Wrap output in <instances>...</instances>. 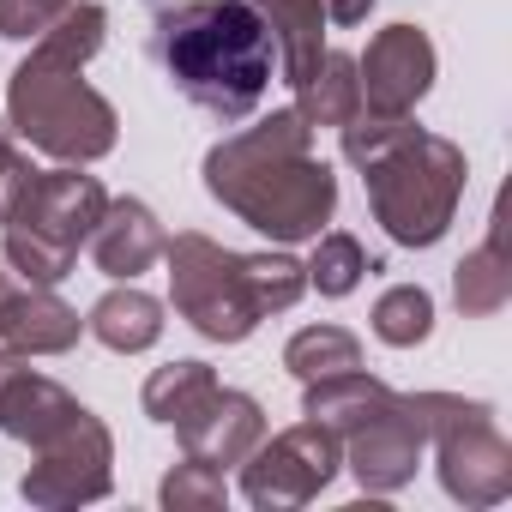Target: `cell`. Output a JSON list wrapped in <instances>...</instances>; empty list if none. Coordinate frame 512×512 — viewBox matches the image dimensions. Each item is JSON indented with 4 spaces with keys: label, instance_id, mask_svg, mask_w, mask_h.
Listing matches in <instances>:
<instances>
[{
    "label": "cell",
    "instance_id": "44dd1931",
    "mask_svg": "<svg viewBox=\"0 0 512 512\" xmlns=\"http://www.w3.org/2000/svg\"><path fill=\"white\" fill-rule=\"evenodd\" d=\"M223 380H217V368L211 362H163L151 380H145V392H139V404H145V416L151 422H163V428H175V422H187L211 392H217Z\"/></svg>",
    "mask_w": 512,
    "mask_h": 512
},
{
    "label": "cell",
    "instance_id": "6da1fadb",
    "mask_svg": "<svg viewBox=\"0 0 512 512\" xmlns=\"http://www.w3.org/2000/svg\"><path fill=\"white\" fill-rule=\"evenodd\" d=\"M205 193L278 247L314 241L338 211V175L314 151L302 109H272L205 151Z\"/></svg>",
    "mask_w": 512,
    "mask_h": 512
},
{
    "label": "cell",
    "instance_id": "7a4b0ae2",
    "mask_svg": "<svg viewBox=\"0 0 512 512\" xmlns=\"http://www.w3.org/2000/svg\"><path fill=\"white\" fill-rule=\"evenodd\" d=\"M109 37V13L97 0H73V7L31 37V55L7 79V127L31 151L55 163H97L121 145V115L115 103L85 79Z\"/></svg>",
    "mask_w": 512,
    "mask_h": 512
},
{
    "label": "cell",
    "instance_id": "9a60e30c",
    "mask_svg": "<svg viewBox=\"0 0 512 512\" xmlns=\"http://www.w3.org/2000/svg\"><path fill=\"white\" fill-rule=\"evenodd\" d=\"M85 404L61 386V380H49V374H37L31 362L7 380V392H0V434L7 440H19V446H37V440H49L61 422H73Z\"/></svg>",
    "mask_w": 512,
    "mask_h": 512
},
{
    "label": "cell",
    "instance_id": "7c38bea8",
    "mask_svg": "<svg viewBox=\"0 0 512 512\" xmlns=\"http://www.w3.org/2000/svg\"><path fill=\"white\" fill-rule=\"evenodd\" d=\"M175 440H181V458H199V464H241L253 446L266 440V404L253 392H235V386H217L187 422H175Z\"/></svg>",
    "mask_w": 512,
    "mask_h": 512
},
{
    "label": "cell",
    "instance_id": "603a6c76",
    "mask_svg": "<svg viewBox=\"0 0 512 512\" xmlns=\"http://www.w3.org/2000/svg\"><path fill=\"white\" fill-rule=\"evenodd\" d=\"M284 368L308 386V380H326V374H350L362 368V344L356 332L344 326H302L290 344H284Z\"/></svg>",
    "mask_w": 512,
    "mask_h": 512
},
{
    "label": "cell",
    "instance_id": "4dcf8cb0",
    "mask_svg": "<svg viewBox=\"0 0 512 512\" xmlns=\"http://www.w3.org/2000/svg\"><path fill=\"white\" fill-rule=\"evenodd\" d=\"M25 362H31V356H19V350H0V392H7V380H13Z\"/></svg>",
    "mask_w": 512,
    "mask_h": 512
},
{
    "label": "cell",
    "instance_id": "f1b7e54d",
    "mask_svg": "<svg viewBox=\"0 0 512 512\" xmlns=\"http://www.w3.org/2000/svg\"><path fill=\"white\" fill-rule=\"evenodd\" d=\"M374 13V0H326V25H362Z\"/></svg>",
    "mask_w": 512,
    "mask_h": 512
},
{
    "label": "cell",
    "instance_id": "ba28073f",
    "mask_svg": "<svg viewBox=\"0 0 512 512\" xmlns=\"http://www.w3.org/2000/svg\"><path fill=\"white\" fill-rule=\"evenodd\" d=\"M109 488H115V434L103 428L97 410H79L49 440H37L31 446V470L19 476V494L31 506H43V512L91 506Z\"/></svg>",
    "mask_w": 512,
    "mask_h": 512
},
{
    "label": "cell",
    "instance_id": "e0dca14e",
    "mask_svg": "<svg viewBox=\"0 0 512 512\" xmlns=\"http://www.w3.org/2000/svg\"><path fill=\"white\" fill-rule=\"evenodd\" d=\"M163 302L157 296H145L139 284H115L91 314H85V332L103 344V350H115V356H139V350H151L157 338H163Z\"/></svg>",
    "mask_w": 512,
    "mask_h": 512
},
{
    "label": "cell",
    "instance_id": "5bb4252c",
    "mask_svg": "<svg viewBox=\"0 0 512 512\" xmlns=\"http://www.w3.org/2000/svg\"><path fill=\"white\" fill-rule=\"evenodd\" d=\"M79 338H85V320L55 296V284H19L0 308V344L19 356H67Z\"/></svg>",
    "mask_w": 512,
    "mask_h": 512
},
{
    "label": "cell",
    "instance_id": "277c9868",
    "mask_svg": "<svg viewBox=\"0 0 512 512\" xmlns=\"http://www.w3.org/2000/svg\"><path fill=\"white\" fill-rule=\"evenodd\" d=\"M362 181H368V211L386 229V241L434 247L458 217L470 163H464V145H452L446 133L416 127V115H410L398 127V139L380 145L362 163Z\"/></svg>",
    "mask_w": 512,
    "mask_h": 512
},
{
    "label": "cell",
    "instance_id": "ffe728a7",
    "mask_svg": "<svg viewBox=\"0 0 512 512\" xmlns=\"http://www.w3.org/2000/svg\"><path fill=\"white\" fill-rule=\"evenodd\" d=\"M296 109L308 115V127H344L362 109V79H356V55L326 49L314 61V73L296 85Z\"/></svg>",
    "mask_w": 512,
    "mask_h": 512
},
{
    "label": "cell",
    "instance_id": "484cf974",
    "mask_svg": "<svg viewBox=\"0 0 512 512\" xmlns=\"http://www.w3.org/2000/svg\"><path fill=\"white\" fill-rule=\"evenodd\" d=\"M157 500H163L169 512H223V506H229V482H223V470H217V464L181 458V464L163 476Z\"/></svg>",
    "mask_w": 512,
    "mask_h": 512
},
{
    "label": "cell",
    "instance_id": "d6986e66",
    "mask_svg": "<svg viewBox=\"0 0 512 512\" xmlns=\"http://www.w3.org/2000/svg\"><path fill=\"white\" fill-rule=\"evenodd\" d=\"M386 398H392V386H386L380 374L350 368V374L308 380V386H302V416H308V422H320V428H332V434L344 440V434H350V428H362Z\"/></svg>",
    "mask_w": 512,
    "mask_h": 512
},
{
    "label": "cell",
    "instance_id": "f546056e",
    "mask_svg": "<svg viewBox=\"0 0 512 512\" xmlns=\"http://www.w3.org/2000/svg\"><path fill=\"white\" fill-rule=\"evenodd\" d=\"M13 169H19V145H13V127L0 121V181H7Z\"/></svg>",
    "mask_w": 512,
    "mask_h": 512
},
{
    "label": "cell",
    "instance_id": "8fae6325",
    "mask_svg": "<svg viewBox=\"0 0 512 512\" xmlns=\"http://www.w3.org/2000/svg\"><path fill=\"white\" fill-rule=\"evenodd\" d=\"M434 73H440V55H434V37L422 25H386L368 55L356 61V79H362V109L374 115H416V103L434 91Z\"/></svg>",
    "mask_w": 512,
    "mask_h": 512
},
{
    "label": "cell",
    "instance_id": "4316f807",
    "mask_svg": "<svg viewBox=\"0 0 512 512\" xmlns=\"http://www.w3.org/2000/svg\"><path fill=\"white\" fill-rule=\"evenodd\" d=\"M0 260H7L25 284H61V278H73V253H61L49 241H31V235H13V229H0Z\"/></svg>",
    "mask_w": 512,
    "mask_h": 512
},
{
    "label": "cell",
    "instance_id": "d4e9b609",
    "mask_svg": "<svg viewBox=\"0 0 512 512\" xmlns=\"http://www.w3.org/2000/svg\"><path fill=\"white\" fill-rule=\"evenodd\" d=\"M247 278H253V302L260 314H290L302 296H308V266L296 253H247Z\"/></svg>",
    "mask_w": 512,
    "mask_h": 512
},
{
    "label": "cell",
    "instance_id": "5b68a950",
    "mask_svg": "<svg viewBox=\"0 0 512 512\" xmlns=\"http://www.w3.org/2000/svg\"><path fill=\"white\" fill-rule=\"evenodd\" d=\"M169 266V308L205 338V344H247L260 332V302H253L247 253L211 241L205 229H181L163 247Z\"/></svg>",
    "mask_w": 512,
    "mask_h": 512
},
{
    "label": "cell",
    "instance_id": "4fadbf2b",
    "mask_svg": "<svg viewBox=\"0 0 512 512\" xmlns=\"http://www.w3.org/2000/svg\"><path fill=\"white\" fill-rule=\"evenodd\" d=\"M85 247H91V260H97L103 278H115V284H139V272H151V266L163 260L169 229H163V217H157L145 199L121 193V199L103 205V217H97V229H91Z\"/></svg>",
    "mask_w": 512,
    "mask_h": 512
},
{
    "label": "cell",
    "instance_id": "9c48e42d",
    "mask_svg": "<svg viewBox=\"0 0 512 512\" xmlns=\"http://www.w3.org/2000/svg\"><path fill=\"white\" fill-rule=\"evenodd\" d=\"M434 470H440V488L458 500V506H500L512 494V446L506 434L494 428V404L470 410V416H452L446 428H434Z\"/></svg>",
    "mask_w": 512,
    "mask_h": 512
},
{
    "label": "cell",
    "instance_id": "3957f363",
    "mask_svg": "<svg viewBox=\"0 0 512 512\" xmlns=\"http://www.w3.org/2000/svg\"><path fill=\"white\" fill-rule=\"evenodd\" d=\"M169 85L211 121H247L278 79V37L247 0H181L151 25Z\"/></svg>",
    "mask_w": 512,
    "mask_h": 512
},
{
    "label": "cell",
    "instance_id": "7402d4cb",
    "mask_svg": "<svg viewBox=\"0 0 512 512\" xmlns=\"http://www.w3.org/2000/svg\"><path fill=\"white\" fill-rule=\"evenodd\" d=\"M308 290H320L326 302H344V296H356V284L374 272V260L362 253V241L350 235V229H320L314 235V253H308Z\"/></svg>",
    "mask_w": 512,
    "mask_h": 512
},
{
    "label": "cell",
    "instance_id": "83f0119b",
    "mask_svg": "<svg viewBox=\"0 0 512 512\" xmlns=\"http://www.w3.org/2000/svg\"><path fill=\"white\" fill-rule=\"evenodd\" d=\"M67 7H73V0H0V37L31 43V37H43Z\"/></svg>",
    "mask_w": 512,
    "mask_h": 512
},
{
    "label": "cell",
    "instance_id": "ac0fdd59",
    "mask_svg": "<svg viewBox=\"0 0 512 512\" xmlns=\"http://www.w3.org/2000/svg\"><path fill=\"white\" fill-rule=\"evenodd\" d=\"M500 211H494V223H488V241L482 247H470L464 260L452 266V302H458V314L464 320H494L506 302H512V266H506V241H500Z\"/></svg>",
    "mask_w": 512,
    "mask_h": 512
},
{
    "label": "cell",
    "instance_id": "cb8c5ba5",
    "mask_svg": "<svg viewBox=\"0 0 512 512\" xmlns=\"http://www.w3.org/2000/svg\"><path fill=\"white\" fill-rule=\"evenodd\" d=\"M434 332V296L422 284H392L380 302H374V338L392 344V350H416L428 344Z\"/></svg>",
    "mask_w": 512,
    "mask_h": 512
},
{
    "label": "cell",
    "instance_id": "52a82bcc",
    "mask_svg": "<svg viewBox=\"0 0 512 512\" xmlns=\"http://www.w3.org/2000/svg\"><path fill=\"white\" fill-rule=\"evenodd\" d=\"M241 494L247 506H260V512H290V506H308L332 488V476L344 470V440L320 422H296L284 434L266 428V440L253 446L241 464Z\"/></svg>",
    "mask_w": 512,
    "mask_h": 512
},
{
    "label": "cell",
    "instance_id": "8992f818",
    "mask_svg": "<svg viewBox=\"0 0 512 512\" xmlns=\"http://www.w3.org/2000/svg\"><path fill=\"white\" fill-rule=\"evenodd\" d=\"M109 193L97 175H85V163H61V169H31V157H19V169L0 181V229L49 241L61 253H73L91 241L97 217H103Z\"/></svg>",
    "mask_w": 512,
    "mask_h": 512
},
{
    "label": "cell",
    "instance_id": "2e32d148",
    "mask_svg": "<svg viewBox=\"0 0 512 512\" xmlns=\"http://www.w3.org/2000/svg\"><path fill=\"white\" fill-rule=\"evenodd\" d=\"M278 37V79L296 91L326 55V0H247Z\"/></svg>",
    "mask_w": 512,
    "mask_h": 512
},
{
    "label": "cell",
    "instance_id": "1f68e13d",
    "mask_svg": "<svg viewBox=\"0 0 512 512\" xmlns=\"http://www.w3.org/2000/svg\"><path fill=\"white\" fill-rule=\"evenodd\" d=\"M19 284H25V278H19V272H13V266H7V260H0V308H7V296H13V290H19Z\"/></svg>",
    "mask_w": 512,
    "mask_h": 512
},
{
    "label": "cell",
    "instance_id": "30bf717a",
    "mask_svg": "<svg viewBox=\"0 0 512 512\" xmlns=\"http://www.w3.org/2000/svg\"><path fill=\"white\" fill-rule=\"evenodd\" d=\"M428 458V428L410 392H392L362 428L344 434V470L362 482V494H398L416 482Z\"/></svg>",
    "mask_w": 512,
    "mask_h": 512
}]
</instances>
